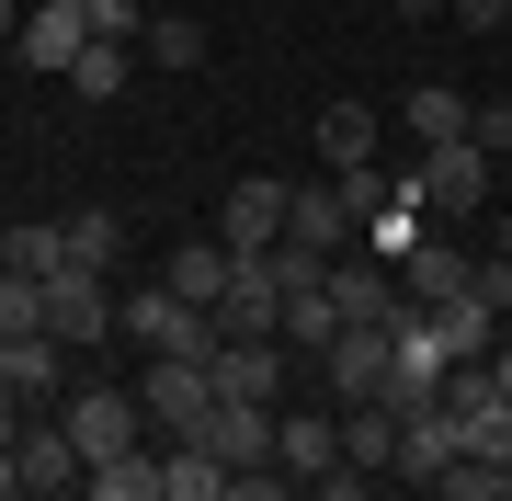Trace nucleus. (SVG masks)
<instances>
[{
  "label": "nucleus",
  "mask_w": 512,
  "mask_h": 501,
  "mask_svg": "<svg viewBox=\"0 0 512 501\" xmlns=\"http://www.w3.org/2000/svg\"><path fill=\"white\" fill-rule=\"evenodd\" d=\"M217 240H228V251H274V240H285V183H239Z\"/></svg>",
  "instance_id": "4468645a"
},
{
  "label": "nucleus",
  "mask_w": 512,
  "mask_h": 501,
  "mask_svg": "<svg viewBox=\"0 0 512 501\" xmlns=\"http://www.w3.org/2000/svg\"><path fill=\"white\" fill-rule=\"evenodd\" d=\"M57 353H69L57 331H23V342H12V399H23V410H57Z\"/></svg>",
  "instance_id": "aec40b11"
},
{
  "label": "nucleus",
  "mask_w": 512,
  "mask_h": 501,
  "mask_svg": "<svg viewBox=\"0 0 512 501\" xmlns=\"http://www.w3.org/2000/svg\"><path fill=\"white\" fill-rule=\"evenodd\" d=\"M80 12H92V35H126V46L148 35V12H137V0H80Z\"/></svg>",
  "instance_id": "2f4dec72"
},
{
  "label": "nucleus",
  "mask_w": 512,
  "mask_h": 501,
  "mask_svg": "<svg viewBox=\"0 0 512 501\" xmlns=\"http://www.w3.org/2000/svg\"><path fill=\"white\" fill-rule=\"evenodd\" d=\"M467 297H478V308H490L501 331H512V251H490V262H467Z\"/></svg>",
  "instance_id": "7c9ffc66"
},
{
  "label": "nucleus",
  "mask_w": 512,
  "mask_h": 501,
  "mask_svg": "<svg viewBox=\"0 0 512 501\" xmlns=\"http://www.w3.org/2000/svg\"><path fill=\"white\" fill-rule=\"evenodd\" d=\"M501 251H512V217H501Z\"/></svg>",
  "instance_id": "58836bf2"
},
{
  "label": "nucleus",
  "mask_w": 512,
  "mask_h": 501,
  "mask_svg": "<svg viewBox=\"0 0 512 501\" xmlns=\"http://www.w3.org/2000/svg\"><path fill=\"white\" fill-rule=\"evenodd\" d=\"M23 331H46V274H12L0 262V342H23Z\"/></svg>",
  "instance_id": "a878e982"
},
{
  "label": "nucleus",
  "mask_w": 512,
  "mask_h": 501,
  "mask_svg": "<svg viewBox=\"0 0 512 501\" xmlns=\"http://www.w3.org/2000/svg\"><path fill=\"white\" fill-rule=\"evenodd\" d=\"M399 274H410V297H421V308L467 297V251H444V240H410V251H399Z\"/></svg>",
  "instance_id": "a211bd4d"
},
{
  "label": "nucleus",
  "mask_w": 512,
  "mask_h": 501,
  "mask_svg": "<svg viewBox=\"0 0 512 501\" xmlns=\"http://www.w3.org/2000/svg\"><path fill=\"white\" fill-rule=\"evenodd\" d=\"M80 46H92V12H80V0H35L23 35H12V57H23V69H46V80H69Z\"/></svg>",
  "instance_id": "1a4fd4ad"
},
{
  "label": "nucleus",
  "mask_w": 512,
  "mask_h": 501,
  "mask_svg": "<svg viewBox=\"0 0 512 501\" xmlns=\"http://www.w3.org/2000/svg\"><path fill=\"white\" fill-rule=\"evenodd\" d=\"M228 262H239L228 240H183V251H171V274H160V285H183L194 308H217V297H228Z\"/></svg>",
  "instance_id": "6ab92c4d"
},
{
  "label": "nucleus",
  "mask_w": 512,
  "mask_h": 501,
  "mask_svg": "<svg viewBox=\"0 0 512 501\" xmlns=\"http://www.w3.org/2000/svg\"><path fill=\"white\" fill-rule=\"evenodd\" d=\"M467 137H478L490 160H512V103H478V114H467Z\"/></svg>",
  "instance_id": "473e14b6"
},
{
  "label": "nucleus",
  "mask_w": 512,
  "mask_h": 501,
  "mask_svg": "<svg viewBox=\"0 0 512 501\" xmlns=\"http://www.w3.org/2000/svg\"><path fill=\"white\" fill-rule=\"evenodd\" d=\"M148 433L160 445H194L205 433V410H217V376H205V353H148Z\"/></svg>",
  "instance_id": "f03ea898"
},
{
  "label": "nucleus",
  "mask_w": 512,
  "mask_h": 501,
  "mask_svg": "<svg viewBox=\"0 0 512 501\" xmlns=\"http://www.w3.org/2000/svg\"><path fill=\"white\" fill-rule=\"evenodd\" d=\"M399 422L410 410H387V399H342V456L365 467V479H387V467H399Z\"/></svg>",
  "instance_id": "f8f14e48"
},
{
  "label": "nucleus",
  "mask_w": 512,
  "mask_h": 501,
  "mask_svg": "<svg viewBox=\"0 0 512 501\" xmlns=\"http://www.w3.org/2000/svg\"><path fill=\"white\" fill-rule=\"evenodd\" d=\"M387 353H399V319H342L330 353H319L330 399H376V388H387Z\"/></svg>",
  "instance_id": "0eeeda50"
},
{
  "label": "nucleus",
  "mask_w": 512,
  "mask_h": 501,
  "mask_svg": "<svg viewBox=\"0 0 512 501\" xmlns=\"http://www.w3.org/2000/svg\"><path fill=\"white\" fill-rule=\"evenodd\" d=\"M330 308H342V319H410L399 297H387L376 262H330Z\"/></svg>",
  "instance_id": "5701e85b"
},
{
  "label": "nucleus",
  "mask_w": 512,
  "mask_h": 501,
  "mask_svg": "<svg viewBox=\"0 0 512 501\" xmlns=\"http://www.w3.org/2000/svg\"><path fill=\"white\" fill-rule=\"evenodd\" d=\"M23 12H35V0H0V35H23Z\"/></svg>",
  "instance_id": "c9c22d12"
},
{
  "label": "nucleus",
  "mask_w": 512,
  "mask_h": 501,
  "mask_svg": "<svg viewBox=\"0 0 512 501\" xmlns=\"http://www.w3.org/2000/svg\"><path fill=\"white\" fill-rule=\"evenodd\" d=\"M330 331H342V308H330V285H308V297H285V353H330Z\"/></svg>",
  "instance_id": "393cba45"
},
{
  "label": "nucleus",
  "mask_w": 512,
  "mask_h": 501,
  "mask_svg": "<svg viewBox=\"0 0 512 501\" xmlns=\"http://www.w3.org/2000/svg\"><path fill=\"white\" fill-rule=\"evenodd\" d=\"M80 501H160V445H114V456H92Z\"/></svg>",
  "instance_id": "ddd939ff"
},
{
  "label": "nucleus",
  "mask_w": 512,
  "mask_h": 501,
  "mask_svg": "<svg viewBox=\"0 0 512 501\" xmlns=\"http://www.w3.org/2000/svg\"><path fill=\"white\" fill-rule=\"evenodd\" d=\"M319 160H330V171L376 160V103H319Z\"/></svg>",
  "instance_id": "f3484780"
},
{
  "label": "nucleus",
  "mask_w": 512,
  "mask_h": 501,
  "mask_svg": "<svg viewBox=\"0 0 512 501\" xmlns=\"http://www.w3.org/2000/svg\"><path fill=\"white\" fill-rule=\"evenodd\" d=\"M456 456H467V422H456L444 399H433V410H410V422H399V479H410V490H433V479H444Z\"/></svg>",
  "instance_id": "9d476101"
},
{
  "label": "nucleus",
  "mask_w": 512,
  "mask_h": 501,
  "mask_svg": "<svg viewBox=\"0 0 512 501\" xmlns=\"http://www.w3.org/2000/svg\"><path fill=\"white\" fill-rule=\"evenodd\" d=\"M160 501H239V467L217 445H160Z\"/></svg>",
  "instance_id": "9b49d317"
},
{
  "label": "nucleus",
  "mask_w": 512,
  "mask_h": 501,
  "mask_svg": "<svg viewBox=\"0 0 512 501\" xmlns=\"http://www.w3.org/2000/svg\"><path fill=\"white\" fill-rule=\"evenodd\" d=\"M490 376H501V399H512V342H501V353H490Z\"/></svg>",
  "instance_id": "e433bc0d"
},
{
  "label": "nucleus",
  "mask_w": 512,
  "mask_h": 501,
  "mask_svg": "<svg viewBox=\"0 0 512 501\" xmlns=\"http://www.w3.org/2000/svg\"><path fill=\"white\" fill-rule=\"evenodd\" d=\"M137 57H148V69H205V23H194V12H160V23L137 35Z\"/></svg>",
  "instance_id": "b1692460"
},
{
  "label": "nucleus",
  "mask_w": 512,
  "mask_h": 501,
  "mask_svg": "<svg viewBox=\"0 0 512 501\" xmlns=\"http://www.w3.org/2000/svg\"><path fill=\"white\" fill-rule=\"evenodd\" d=\"M126 331L148 353H217V308H194L183 285H137V297H126Z\"/></svg>",
  "instance_id": "39448f33"
},
{
  "label": "nucleus",
  "mask_w": 512,
  "mask_h": 501,
  "mask_svg": "<svg viewBox=\"0 0 512 501\" xmlns=\"http://www.w3.org/2000/svg\"><path fill=\"white\" fill-rule=\"evenodd\" d=\"M490 149H478V137H433V149H421V205H433V217H478V205H490Z\"/></svg>",
  "instance_id": "20e7f679"
},
{
  "label": "nucleus",
  "mask_w": 512,
  "mask_h": 501,
  "mask_svg": "<svg viewBox=\"0 0 512 501\" xmlns=\"http://www.w3.org/2000/svg\"><path fill=\"white\" fill-rule=\"evenodd\" d=\"M433 501H512V467H490V456H456L433 479Z\"/></svg>",
  "instance_id": "cd10ccee"
},
{
  "label": "nucleus",
  "mask_w": 512,
  "mask_h": 501,
  "mask_svg": "<svg viewBox=\"0 0 512 501\" xmlns=\"http://www.w3.org/2000/svg\"><path fill=\"white\" fill-rule=\"evenodd\" d=\"M12 456H23V501H69L80 479H92V456L69 445V422H57V410H35V422L12 433Z\"/></svg>",
  "instance_id": "6e6552de"
},
{
  "label": "nucleus",
  "mask_w": 512,
  "mask_h": 501,
  "mask_svg": "<svg viewBox=\"0 0 512 501\" xmlns=\"http://www.w3.org/2000/svg\"><path fill=\"white\" fill-rule=\"evenodd\" d=\"M467 114H478L467 92H444V80H410V114H399V126L433 149V137H467Z\"/></svg>",
  "instance_id": "4be33fe9"
},
{
  "label": "nucleus",
  "mask_w": 512,
  "mask_h": 501,
  "mask_svg": "<svg viewBox=\"0 0 512 501\" xmlns=\"http://www.w3.org/2000/svg\"><path fill=\"white\" fill-rule=\"evenodd\" d=\"M46 331L69 342V353H92L103 331H126V297H114V274H92V262L46 274Z\"/></svg>",
  "instance_id": "7ed1b4c3"
},
{
  "label": "nucleus",
  "mask_w": 512,
  "mask_h": 501,
  "mask_svg": "<svg viewBox=\"0 0 512 501\" xmlns=\"http://www.w3.org/2000/svg\"><path fill=\"white\" fill-rule=\"evenodd\" d=\"M0 501H23V456L12 445H0Z\"/></svg>",
  "instance_id": "f704fd0d"
},
{
  "label": "nucleus",
  "mask_w": 512,
  "mask_h": 501,
  "mask_svg": "<svg viewBox=\"0 0 512 501\" xmlns=\"http://www.w3.org/2000/svg\"><path fill=\"white\" fill-rule=\"evenodd\" d=\"M274 456H285V479L296 490H330V501H365L376 479L342 456V399L330 410H274Z\"/></svg>",
  "instance_id": "f257e3e1"
},
{
  "label": "nucleus",
  "mask_w": 512,
  "mask_h": 501,
  "mask_svg": "<svg viewBox=\"0 0 512 501\" xmlns=\"http://www.w3.org/2000/svg\"><path fill=\"white\" fill-rule=\"evenodd\" d=\"M444 12H456L467 35H501V23H512V0H444Z\"/></svg>",
  "instance_id": "72a5a7b5"
},
{
  "label": "nucleus",
  "mask_w": 512,
  "mask_h": 501,
  "mask_svg": "<svg viewBox=\"0 0 512 501\" xmlns=\"http://www.w3.org/2000/svg\"><path fill=\"white\" fill-rule=\"evenodd\" d=\"M467 456L512 467V399H478V410H467Z\"/></svg>",
  "instance_id": "c756f323"
},
{
  "label": "nucleus",
  "mask_w": 512,
  "mask_h": 501,
  "mask_svg": "<svg viewBox=\"0 0 512 501\" xmlns=\"http://www.w3.org/2000/svg\"><path fill=\"white\" fill-rule=\"evenodd\" d=\"M0 262H12V274H69V217H23L12 240H0Z\"/></svg>",
  "instance_id": "412c9836"
},
{
  "label": "nucleus",
  "mask_w": 512,
  "mask_h": 501,
  "mask_svg": "<svg viewBox=\"0 0 512 501\" xmlns=\"http://www.w3.org/2000/svg\"><path fill=\"white\" fill-rule=\"evenodd\" d=\"M399 12H410V23H433V12H444V0H399Z\"/></svg>",
  "instance_id": "4c0bfd02"
},
{
  "label": "nucleus",
  "mask_w": 512,
  "mask_h": 501,
  "mask_svg": "<svg viewBox=\"0 0 512 501\" xmlns=\"http://www.w3.org/2000/svg\"><path fill=\"white\" fill-rule=\"evenodd\" d=\"M285 240H308V251H342V240H353L342 194H330V183H285Z\"/></svg>",
  "instance_id": "2eb2a0df"
},
{
  "label": "nucleus",
  "mask_w": 512,
  "mask_h": 501,
  "mask_svg": "<svg viewBox=\"0 0 512 501\" xmlns=\"http://www.w3.org/2000/svg\"><path fill=\"white\" fill-rule=\"evenodd\" d=\"M126 80H137V46H126V35H92V46L69 57V92H80V103H114Z\"/></svg>",
  "instance_id": "dca6fc26"
},
{
  "label": "nucleus",
  "mask_w": 512,
  "mask_h": 501,
  "mask_svg": "<svg viewBox=\"0 0 512 501\" xmlns=\"http://www.w3.org/2000/svg\"><path fill=\"white\" fill-rule=\"evenodd\" d=\"M57 422H69V445H80V456L148 445V399H137V388H69V399H57Z\"/></svg>",
  "instance_id": "423d86ee"
},
{
  "label": "nucleus",
  "mask_w": 512,
  "mask_h": 501,
  "mask_svg": "<svg viewBox=\"0 0 512 501\" xmlns=\"http://www.w3.org/2000/svg\"><path fill=\"white\" fill-rule=\"evenodd\" d=\"M330 194H342V217L365 228V217H387V194H399V171H376V160H353V171H330Z\"/></svg>",
  "instance_id": "bb28decb"
},
{
  "label": "nucleus",
  "mask_w": 512,
  "mask_h": 501,
  "mask_svg": "<svg viewBox=\"0 0 512 501\" xmlns=\"http://www.w3.org/2000/svg\"><path fill=\"white\" fill-rule=\"evenodd\" d=\"M114 251H126V228H114L103 205H80V217H69V262H92V274H114Z\"/></svg>",
  "instance_id": "c85d7f7f"
}]
</instances>
